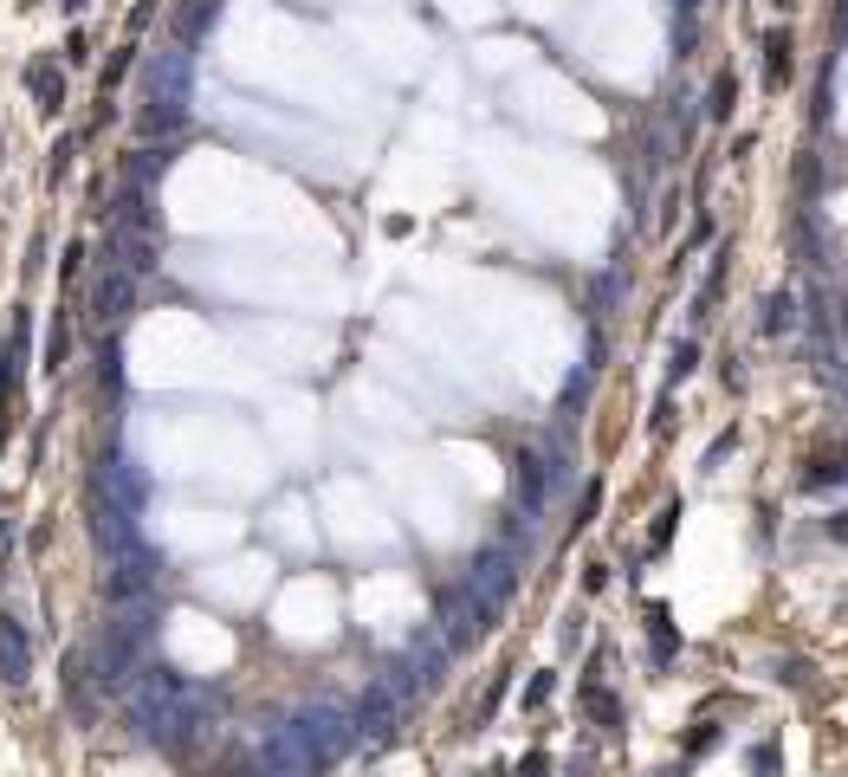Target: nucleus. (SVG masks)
I'll return each mask as SVG.
<instances>
[{
	"label": "nucleus",
	"mask_w": 848,
	"mask_h": 777,
	"mask_svg": "<svg viewBox=\"0 0 848 777\" xmlns=\"http://www.w3.org/2000/svg\"><path fill=\"white\" fill-rule=\"evenodd\" d=\"M123 713H130V726L143 732L149 745L182 752V745L201 732V693L188 687V680L149 667V674H130V687H123Z\"/></svg>",
	"instance_id": "obj_1"
},
{
	"label": "nucleus",
	"mask_w": 848,
	"mask_h": 777,
	"mask_svg": "<svg viewBox=\"0 0 848 777\" xmlns=\"http://www.w3.org/2000/svg\"><path fill=\"white\" fill-rule=\"evenodd\" d=\"M298 739V752H305V771H324L331 758H344L350 745H357V719L344 713V706H305L298 719H285Z\"/></svg>",
	"instance_id": "obj_2"
},
{
	"label": "nucleus",
	"mask_w": 848,
	"mask_h": 777,
	"mask_svg": "<svg viewBox=\"0 0 848 777\" xmlns=\"http://www.w3.org/2000/svg\"><path fill=\"white\" fill-rule=\"evenodd\" d=\"M156 583H162V570H156V557L149 551H130V557H111V609H143L149 596H156Z\"/></svg>",
	"instance_id": "obj_3"
},
{
	"label": "nucleus",
	"mask_w": 848,
	"mask_h": 777,
	"mask_svg": "<svg viewBox=\"0 0 848 777\" xmlns=\"http://www.w3.org/2000/svg\"><path fill=\"white\" fill-rule=\"evenodd\" d=\"M486 622H492V609L467 590V583H454V590L441 596V648H467L473 635H486Z\"/></svg>",
	"instance_id": "obj_4"
},
{
	"label": "nucleus",
	"mask_w": 848,
	"mask_h": 777,
	"mask_svg": "<svg viewBox=\"0 0 848 777\" xmlns=\"http://www.w3.org/2000/svg\"><path fill=\"white\" fill-rule=\"evenodd\" d=\"M130 305H136V279H130L123 266H111V259H104V272L91 279V318L111 331V324L130 318Z\"/></svg>",
	"instance_id": "obj_5"
},
{
	"label": "nucleus",
	"mask_w": 848,
	"mask_h": 777,
	"mask_svg": "<svg viewBox=\"0 0 848 777\" xmlns=\"http://www.w3.org/2000/svg\"><path fill=\"white\" fill-rule=\"evenodd\" d=\"M512 583H518V570H512V551H486V557H473V570H467V590L480 596V603L499 616V603L512 596Z\"/></svg>",
	"instance_id": "obj_6"
},
{
	"label": "nucleus",
	"mask_w": 848,
	"mask_h": 777,
	"mask_svg": "<svg viewBox=\"0 0 848 777\" xmlns=\"http://www.w3.org/2000/svg\"><path fill=\"white\" fill-rule=\"evenodd\" d=\"M143 85H149V98H175V104H182L188 98V46L156 52V59L143 65Z\"/></svg>",
	"instance_id": "obj_7"
},
{
	"label": "nucleus",
	"mask_w": 848,
	"mask_h": 777,
	"mask_svg": "<svg viewBox=\"0 0 848 777\" xmlns=\"http://www.w3.org/2000/svg\"><path fill=\"white\" fill-rule=\"evenodd\" d=\"M26 674H33V642H26V629L13 616H0V680L20 687Z\"/></svg>",
	"instance_id": "obj_8"
},
{
	"label": "nucleus",
	"mask_w": 848,
	"mask_h": 777,
	"mask_svg": "<svg viewBox=\"0 0 848 777\" xmlns=\"http://www.w3.org/2000/svg\"><path fill=\"white\" fill-rule=\"evenodd\" d=\"M98 499H111L117 512H130L136 499H143V473H136L130 460H104L98 467Z\"/></svg>",
	"instance_id": "obj_9"
},
{
	"label": "nucleus",
	"mask_w": 848,
	"mask_h": 777,
	"mask_svg": "<svg viewBox=\"0 0 848 777\" xmlns=\"http://www.w3.org/2000/svg\"><path fill=\"white\" fill-rule=\"evenodd\" d=\"M188 124V104H175V98H143V111H136V136H143V149L156 143V136H175Z\"/></svg>",
	"instance_id": "obj_10"
},
{
	"label": "nucleus",
	"mask_w": 848,
	"mask_h": 777,
	"mask_svg": "<svg viewBox=\"0 0 848 777\" xmlns=\"http://www.w3.org/2000/svg\"><path fill=\"white\" fill-rule=\"evenodd\" d=\"M26 91L39 98V111H59V104H65V72L52 59H33V65H26Z\"/></svg>",
	"instance_id": "obj_11"
},
{
	"label": "nucleus",
	"mask_w": 848,
	"mask_h": 777,
	"mask_svg": "<svg viewBox=\"0 0 848 777\" xmlns=\"http://www.w3.org/2000/svg\"><path fill=\"white\" fill-rule=\"evenodd\" d=\"M162 169H169V149H136V156L123 162V182H130V188H149Z\"/></svg>",
	"instance_id": "obj_12"
},
{
	"label": "nucleus",
	"mask_w": 848,
	"mask_h": 777,
	"mask_svg": "<svg viewBox=\"0 0 848 777\" xmlns=\"http://www.w3.org/2000/svg\"><path fill=\"white\" fill-rule=\"evenodd\" d=\"M790 324H797V298H790V292H777L771 305H764V324H758V331H764V337H784Z\"/></svg>",
	"instance_id": "obj_13"
},
{
	"label": "nucleus",
	"mask_w": 848,
	"mask_h": 777,
	"mask_svg": "<svg viewBox=\"0 0 848 777\" xmlns=\"http://www.w3.org/2000/svg\"><path fill=\"white\" fill-rule=\"evenodd\" d=\"M764 72H771V85H784V78H790V33H784V26L764 39Z\"/></svg>",
	"instance_id": "obj_14"
},
{
	"label": "nucleus",
	"mask_w": 848,
	"mask_h": 777,
	"mask_svg": "<svg viewBox=\"0 0 848 777\" xmlns=\"http://www.w3.org/2000/svg\"><path fill=\"white\" fill-rule=\"evenodd\" d=\"M648 648L661 654V661H674V648H680V635H674V622H667V609H654L648 616Z\"/></svg>",
	"instance_id": "obj_15"
},
{
	"label": "nucleus",
	"mask_w": 848,
	"mask_h": 777,
	"mask_svg": "<svg viewBox=\"0 0 848 777\" xmlns=\"http://www.w3.org/2000/svg\"><path fill=\"white\" fill-rule=\"evenodd\" d=\"M65 357H72V331H65V318H52V331H46V370L59 376Z\"/></svg>",
	"instance_id": "obj_16"
},
{
	"label": "nucleus",
	"mask_w": 848,
	"mask_h": 777,
	"mask_svg": "<svg viewBox=\"0 0 848 777\" xmlns=\"http://www.w3.org/2000/svg\"><path fill=\"white\" fill-rule=\"evenodd\" d=\"M208 20H214V0H188V7L175 13V33H182V39H195Z\"/></svg>",
	"instance_id": "obj_17"
},
{
	"label": "nucleus",
	"mask_w": 848,
	"mask_h": 777,
	"mask_svg": "<svg viewBox=\"0 0 848 777\" xmlns=\"http://www.w3.org/2000/svg\"><path fill=\"white\" fill-rule=\"evenodd\" d=\"M732 98H738V78H732V72H719L713 104H706V111H713V117H732Z\"/></svg>",
	"instance_id": "obj_18"
},
{
	"label": "nucleus",
	"mask_w": 848,
	"mask_h": 777,
	"mask_svg": "<svg viewBox=\"0 0 848 777\" xmlns=\"http://www.w3.org/2000/svg\"><path fill=\"white\" fill-rule=\"evenodd\" d=\"M65 169H72V136H59V143H52V156H46V182H59Z\"/></svg>",
	"instance_id": "obj_19"
},
{
	"label": "nucleus",
	"mask_w": 848,
	"mask_h": 777,
	"mask_svg": "<svg viewBox=\"0 0 848 777\" xmlns=\"http://www.w3.org/2000/svg\"><path fill=\"white\" fill-rule=\"evenodd\" d=\"M829 538H842V544H848V512H836V518H829Z\"/></svg>",
	"instance_id": "obj_20"
},
{
	"label": "nucleus",
	"mask_w": 848,
	"mask_h": 777,
	"mask_svg": "<svg viewBox=\"0 0 848 777\" xmlns=\"http://www.w3.org/2000/svg\"><path fill=\"white\" fill-rule=\"evenodd\" d=\"M551 765H544V758H525V777H544Z\"/></svg>",
	"instance_id": "obj_21"
},
{
	"label": "nucleus",
	"mask_w": 848,
	"mask_h": 777,
	"mask_svg": "<svg viewBox=\"0 0 848 777\" xmlns=\"http://www.w3.org/2000/svg\"><path fill=\"white\" fill-rule=\"evenodd\" d=\"M59 7H72V13H78V7H85V0H59Z\"/></svg>",
	"instance_id": "obj_22"
},
{
	"label": "nucleus",
	"mask_w": 848,
	"mask_h": 777,
	"mask_svg": "<svg viewBox=\"0 0 848 777\" xmlns=\"http://www.w3.org/2000/svg\"><path fill=\"white\" fill-rule=\"evenodd\" d=\"M777 7H797V0H777Z\"/></svg>",
	"instance_id": "obj_23"
}]
</instances>
